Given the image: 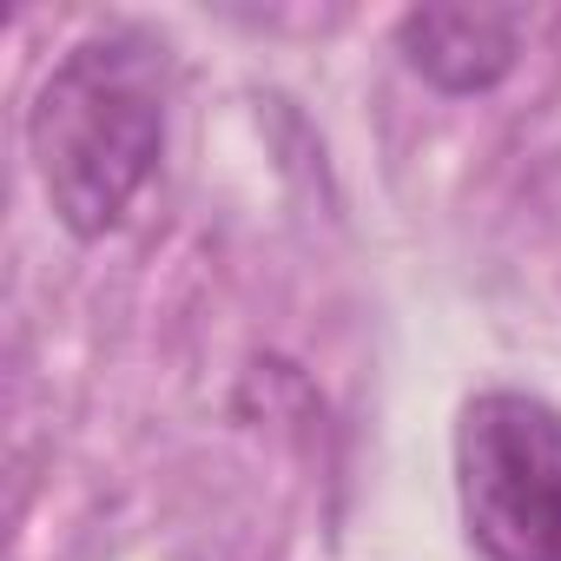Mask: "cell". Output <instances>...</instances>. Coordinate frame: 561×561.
I'll list each match as a JSON object with an SVG mask.
<instances>
[{
  "label": "cell",
  "mask_w": 561,
  "mask_h": 561,
  "mask_svg": "<svg viewBox=\"0 0 561 561\" xmlns=\"http://www.w3.org/2000/svg\"><path fill=\"white\" fill-rule=\"evenodd\" d=\"M165 100L172 60L146 27H100L73 41L34 106H27V159L47 192V211L73 238H106L146 192L165 152Z\"/></svg>",
  "instance_id": "obj_1"
},
{
  "label": "cell",
  "mask_w": 561,
  "mask_h": 561,
  "mask_svg": "<svg viewBox=\"0 0 561 561\" xmlns=\"http://www.w3.org/2000/svg\"><path fill=\"white\" fill-rule=\"evenodd\" d=\"M456 502L482 561H561V410L476 390L456 416Z\"/></svg>",
  "instance_id": "obj_2"
},
{
  "label": "cell",
  "mask_w": 561,
  "mask_h": 561,
  "mask_svg": "<svg viewBox=\"0 0 561 561\" xmlns=\"http://www.w3.org/2000/svg\"><path fill=\"white\" fill-rule=\"evenodd\" d=\"M397 54L423 87L469 100L515 73L522 14L515 8H410L397 21Z\"/></svg>",
  "instance_id": "obj_3"
}]
</instances>
